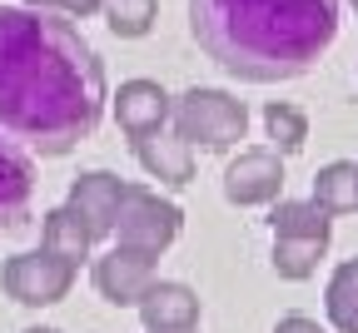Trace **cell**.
I'll list each match as a JSON object with an SVG mask.
<instances>
[{"instance_id":"obj_7","label":"cell","mask_w":358,"mask_h":333,"mask_svg":"<svg viewBox=\"0 0 358 333\" xmlns=\"http://www.w3.org/2000/svg\"><path fill=\"white\" fill-rule=\"evenodd\" d=\"M279 189H284V160L274 150H239V160H229V169H224V199L234 209L274 204Z\"/></svg>"},{"instance_id":"obj_13","label":"cell","mask_w":358,"mask_h":333,"mask_svg":"<svg viewBox=\"0 0 358 333\" xmlns=\"http://www.w3.org/2000/svg\"><path fill=\"white\" fill-rule=\"evenodd\" d=\"M268 229L289 239H334V214H324L313 199H279L268 214Z\"/></svg>"},{"instance_id":"obj_8","label":"cell","mask_w":358,"mask_h":333,"mask_svg":"<svg viewBox=\"0 0 358 333\" xmlns=\"http://www.w3.org/2000/svg\"><path fill=\"white\" fill-rule=\"evenodd\" d=\"M124 194H129V179H120V174H110V169H90V174H80V179L70 184V199H65V204L80 214V224H85L90 239H110Z\"/></svg>"},{"instance_id":"obj_21","label":"cell","mask_w":358,"mask_h":333,"mask_svg":"<svg viewBox=\"0 0 358 333\" xmlns=\"http://www.w3.org/2000/svg\"><path fill=\"white\" fill-rule=\"evenodd\" d=\"M274 333H329V328H319V323L303 318V313H289V318H279V323H274Z\"/></svg>"},{"instance_id":"obj_20","label":"cell","mask_w":358,"mask_h":333,"mask_svg":"<svg viewBox=\"0 0 358 333\" xmlns=\"http://www.w3.org/2000/svg\"><path fill=\"white\" fill-rule=\"evenodd\" d=\"M35 10H55V15H95L100 0H25Z\"/></svg>"},{"instance_id":"obj_9","label":"cell","mask_w":358,"mask_h":333,"mask_svg":"<svg viewBox=\"0 0 358 333\" xmlns=\"http://www.w3.org/2000/svg\"><path fill=\"white\" fill-rule=\"evenodd\" d=\"M134 160L145 164L150 179H159V184H169V189H185V184L194 179V150H189L179 134H164V129L134 134Z\"/></svg>"},{"instance_id":"obj_22","label":"cell","mask_w":358,"mask_h":333,"mask_svg":"<svg viewBox=\"0 0 358 333\" xmlns=\"http://www.w3.org/2000/svg\"><path fill=\"white\" fill-rule=\"evenodd\" d=\"M155 333H194V328H155Z\"/></svg>"},{"instance_id":"obj_3","label":"cell","mask_w":358,"mask_h":333,"mask_svg":"<svg viewBox=\"0 0 358 333\" xmlns=\"http://www.w3.org/2000/svg\"><path fill=\"white\" fill-rule=\"evenodd\" d=\"M169 125H174V134L185 139L189 150L199 145V150L224 155V150H234L249 134V110H244V100H234L229 90L194 85V90L179 94V100H169Z\"/></svg>"},{"instance_id":"obj_4","label":"cell","mask_w":358,"mask_h":333,"mask_svg":"<svg viewBox=\"0 0 358 333\" xmlns=\"http://www.w3.org/2000/svg\"><path fill=\"white\" fill-rule=\"evenodd\" d=\"M179 229H185L179 204H169L164 194H155V189H145V184H129V194H124V204L115 214V244L159 259L179 239Z\"/></svg>"},{"instance_id":"obj_23","label":"cell","mask_w":358,"mask_h":333,"mask_svg":"<svg viewBox=\"0 0 358 333\" xmlns=\"http://www.w3.org/2000/svg\"><path fill=\"white\" fill-rule=\"evenodd\" d=\"M25 333H60V328H25Z\"/></svg>"},{"instance_id":"obj_6","label":"cell","mask_w":358,"mask_h":333,"mask_svg":"<svg viewBox=\"0 0 358 333\" xmlns=\"http://www.w3.org/2000/svg\"><path fill=\"white\" fill-rule=\"evenodd\" d=\"M90 278H95V289H100L105 304L134 309V304H140V294L155 283V254H140V249L115 244V249H105L95 264H90Z\"/></svg>"},{"instance_id":"obj_15","label":"cell","mask_w":358,"mask_h":333,"mask_svg":"<svg viewBox=\"0 0 358 333\" xmlns=\"http://www.w3.org/2000/svg\"><path fill=\"white\" fill-rule=\"evenodd\" d=\"M313 204L324 214H353L358 209V179H353L348 160H334L313 174Z\"/></svg>"},{"instance_id":"obj_2","label":"cell","mask_w":358,"mask_h":333,"mask_svg":"<svg viewBox=\"0 0 358 333\" xmlns=\"http://www.w3.org/2000/svg\"><path fill=\"white\" fill-rule=\"evenodd\" d=\"M189 35L224 75L274 85L338 40V0H189Z\"/></svg>"},{"instance_id":"obj_19","label":"cell","mask_w":358,"mask_h":333,"mask_svg":"<svg viewBox=\"0 0 358 333\" xmlns=\"http://www.w3.org/2000/svg\"><path fill=\"white\" fill-rule=\"evenodd\" d=\"M100 10L120 40H140V35H150L155 15H159V0H100Z\"/></svg>"},{"instance_id":"obj_24","label":"cell","mask_w":358,"mask_h":333,"mask_svg":"<svg viewBox=\"0 0 358 333\" xmlns=\"http://www.w3.org/2000/svg\"><path fill=\"white\" fill-rule=\"evenodd\" d=\"M348 6H353V10H358V0H348Z\"/></svg>"},{"instance_id":"obj_5","label":"cell","mask_w":358,"mask_h":333,"mask_svg":"<svg viewBox=\"0 0 358 333\" xmlns=\"http://www.w3.org/2000/svg\"><path fill=\"white\" fill-rule=\"evenodd\" d=\"M0 283L6 294L25 309H50L70 294L75 283V264L70 259H55L50 249H25V254H10L6 269H0Z\"/></svg>"},{"instance_id":"obj_10","label":"cell","mask_w":358,"mask_h":333,"mask_svg":"<svg viewBox=\"0 0 358 333\" xmlns=\"http://www.w3.org/2000/svg\"><path fill=\"white\" fill-rule=\"evenodd\" d=\"M140 318H145V328L155 333V328H194V318H199V294L189 289V283H174V278H155L150 289L140 294Z\"/></svg>"},{"instance_id":"obj_14","label":"cell","mask_w":358,"mask_h":333,"mask_svg":"<svg viewBox=\"0 0 358 333\" xmlns=\"http://www.w3.org/2000/svg\"><path fill=\"white\" fill-rule=\"evenodd\" d=\"M40 249H50L55 259H70V264L80 269V259H90V249H95V239L85 234L80 214H75L70 204H60V209L45 214V244H40Z\"/></svg>"},{"instance_id":"obj_1","label":"cell","mask_w":358,"mask_h":333,"mask_svg":"<svg viewBox=\"0 0 358 333\" xmlns=\"http://www.w3.org/2000/svg\"><path fill=\"white\" fill-rule=\"evenodd\" d=\"M105 65L70 20L0 6V134L30 155H70L100 129Z\"/></svg>"},{"instance_id":"obj_25","label":"cell","mask_w":358,"mask_h":333,"mask_svg":"<svg viewBox=\"0 0 358 333\" xmlns=\"http://www.w3.org/2000/svg\"><path fill=\"white\" fill-rule=\"evenodd\" d=\"M353 179H358V164H353Z\"/></svg>"},{"instance_id":"obj_12","label":"cell","mask_w":358,"mask_h":333,"mask_svg":"<svg viewBox=\"0 0 358 333\" xmlns=\"http://www.w3.org/2000/svg\"><path fill=\"white\" fill-rule=\"evenodd\" d=\"M35 194V169H30V155L15 145V139L0 134V229L20 224L25 204Z\"/></svg>"},{"instance_id":"obj_18","label":"cell","mask_w":358,"mask_h":333,"mask_svg":"<svg viewBox=\"0 0 358 333\" xmlns=\"http://www.w3.org/2000/svg\"><path fill=\"white\" fill-rule=\"evenodd\" d=\"M264 129H268V139H274V155H299L303 139H308L303 110H299V105H284V100L264 105Z\"/></svg>"},{"instance_id":"obj_17","label":"cell","mask_w":358,"mask_h":333,"mask_svg":"<svg viewBox=\"0 0 358 333\" xmlns=\"http://www.w3.org/2000/svg\"><path fill=\"white\" fill-rule=\"evenodd\" d=\"M324 254H329V239H289V234H274V254H268V264H274L279 278H308Z\"/></svg>"},{"instance_id":"obj_11","label":"cell","mask_w":358,"mask_h":333,"mask_svg":"<svg viewBox=\"0 0 358 333\" xmlns=\"http://www.w3.org/2000/svg\"><path fill=\"white\" fill-rule=\"evenodd\" d=\"M115 120L129 139L150 134V129H164L169 125V94L155 80H124L120 94H115Z\"/></svg>"},{"instance_id":"obj_16","label":"cell","mask_w":358,"mask_h":333,"mask_svg":"<svg viewBox=\"0 0 358 333\" xmlns=\"http://www.w3.org/2000/svg\"><path fill=\"white\" fill-rule=\"evenodd\" d=\"M324 304H329V318L338 333H358V259H343L334 269Z\"/></svg>"}]
</instances>
